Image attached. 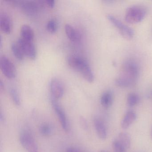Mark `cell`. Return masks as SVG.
Masks as SVG:
<instances>
[{"instance_id": "obj_1", "label": "cell", "mask_w": 152, "mask_h": 152, "mask_svg": "<svg viewBox=\"0 0 152 152\" xmlns=\"http://www.w3.org/2000/svg\"><path fill=\"white\" fill-rule=\"evenodd\" d=\"M121 76L115 81V84L121 88H129L137 83L140 74L137 63L133 59H128L124 63Z\"/></svg>"}, {"instance_id": "obj_2", "label": "cell", "mask_w": 152, "mask_h": 152, "mask_svg": "<svg viewBox=\"0 0 152 152\" xmlns=\"http://www.w3.org/2000/svg\"><path fill=\"white\" fill-rule=\"evenodd\" d=\"M146 14V10L144 7L140 6H132L126 10L125 20L129 23H137L144 19Z\"/></svg>"}, {"instance_id": "obj_3", "label": "cell", "mask_w": 152, "mask_h": 152, "mask_svg": "<svg viewBox=\"0 0 152 152\" xmlns=\"http://www.w3.org/2000/svg\"><path fill=\"white\" fill-rule=\"evenodd\" d=\"M107 18L110 23L120 32L125 39H131L134 36V31L131 28L124 24L121 21L111 15L107 16Z\"/></svg>"}, {"instance_id": "obj_4", "label": "cell", "mask_w": 152, "mask_h": 152, "mask_svg": "<svg viewBox=\"0 0 152 152\" xmlns=\"http://www.w3.org/2000/svg\"><path fill=\"white\" fill-rule=\"evenodd\" d=\"M22 146L28 152H38V146L32 134L27 131H23L19 137Z\"/></svg>"}, {"instance_id": "obj_5", "label": "cell", "mask_w": 152, "mask_h": 152, "mask_svg": "<svg viewBox=\"0 0 152 152\" xmlns=\"http://www.w3.org/2000/svg\"><path fill=\"white\" fill-rule=\"evenodd\" d=\"M50 99L52 107L58 117L62 128L65 131L68 132L69 130V122L64 109L58 104L57 99H55L51 96Z\"/></svg>"}, {"instance_id": "obj_6", "label": "cell", "mask_w": 152, "mask_h": 152, "mask_svg": "<svg viewBox=\"0 0 152 152\" xmlns=\"http://www.w3.org/2000/svg\"><path fill=\"white\" fill-rule=\"evenodd\" d=\"M0 67L3 74L10 79L15 78L16 69L14 64L10 59L5 56H1L0 58Z\"/></svg>"}, {"instance_id": "obj_7", "label": "cell", "mask_w": 152, "mask_h": 152, "mask_svg": "<svg viewBox=\"0 0 152 152\" xmlns=\"http://www.w3.org/2000/svg\"><path fill=\"white\" fill-rule=\"evenodd\" d=\"M17 43L22 49L24 55L32 59H34L36 56V50L33 42L25 40L19 38Z\"/></svg>"}, {"instance_id": "obj_8", "label": "cell", "mask_w": 152, "mask_h": 152, "mask_svg": "<svg viewBox=\"0 0 152 152\" xmlns=\"http://www.w3.org/2000/svg\"><path fill=\"white\" fill-rule=\"evenodd\" d=\"M51 96L56 99H59L64 94V87L62 83L57 78H53L50 82Z\"/></svg>"}, {"instance_id": "obj_9", "label": "cell", "mask_w": 152, "mask_h": 152, "mask_svg": "<svg viewBox=\"0 0 152 152\" xmlns=\"http://www.w3.org/2000/svg\"><path fill=\"white\" fill-rule=\"evenodd\" d=\"M68 64L72 68L79 71L81 73L88 63L79 56L71 55L67 58Z\"/></svg>"}, {"instance_id": "obj_10", "label": "cell", "mask_w": 152, "mask_h": 152, "mask_svg": "<svg viewBox=\"0 0 152 152\" xmlns=\"http://www.w3.org/2000/svg\"><path fill=\"white\" fill-rule=\"evenodd\" d=\"M20 7L26 14L30 15H36L39 7L38 3L32 1H23L20 3Z\"/></svg>"}, {"instance_id": "obj_11", "label": "cell", "mask_w": 152, "mask_h": 152, "mask_svg": "<svg viewBox=\"0 0 152 152\" xmlns=\"http://www.w3.org/2000/svg\"><path fill=\"white\" fill-rule=\"evenodd\" d=\"M137 114L132 110L128 111L124 116L121 121V126L123 129L129 128L137 119Z\"/></svg>"}, {"instance_id": "obj_12", "label": "cell", "mask_w": 152, "mask_h": 152, "mask_svg": "<svg viewBox=\"0 0 152 152\" xmlns=\"http://www.w3.org/2000/svg\"><path fill=\"white\" fill-rule=\"evenodd\" d=\"M94 126L97 134L99 139L104 140L107 137V132L105 126L102 121L98 118L94 120Z\"/></svg>"}, {"instance_id": "obj_13", "label": "cell", "mask_w": 152, "mask_h": 152, "mask_svg": "<svg viewBox=\"0 0 152 152\" xmlns=\"http://www.w3.org/2000/svg\"><path fill=\"white\" fill-rule=\"evenodd\" d=\"M65 30L67 37L72 41L78 42L80 40V34L78 31L71 24H66Z\"/></svg>"}, {"instance_id": "obj_14", "label": "cell", "mask_w": 152, "mask_h": 152, "mask_svg": "<svg viewBox=\"0 0 152 152\" xmlns=\"http://www.w3.org/2000/svg\"><path fill=\"white\" fill-rule=\"evenodd\" d=\"M20 34L22 39L33 42L34 38V32L32 28L28 25L24 24L21 26Z\"/></svg>"}, {"instance_id": "obj_15", "label": "cell", "mask_w": 152, "mask_h": 152, "mask_svg": "<svg viewBox=\"0 0 152 152\" xmlns=\"http://www.w3.org/2000/svg\"><path fill=\"white\" fill-rule=\"evenodd\" d=\"M0 27L1 31L8 34L11 32V23L9 17L6 14H2L0 16Z\"/></svg>"}, {"instance_id": "obj_16", "label": "cell", "mask_w": 152, "mask_h": 152, "mask_svg": "<svg viewBox=\"0 0 152 152\" xmlns=\"http://www.w3.org/2000/svg\"><path fill=\"white\" fill-rule=\"evenodd\" d=\"M113 97L112 92L110 91H105L100 98V103L103 107L106 108L110 107L113 104Z\"/></svg>"}, {"instance_id": "obj_17", "label": "cell", "mask_w": 152, "mask_h": 152, "mask_svg": "<svg viewBox=\"0 0 152 152\" xmlns=\"http://www.w3.org/2000/svg\"><path fill=\"white\" fill-rule=\"evenodd\" d=\"M117 140L126 148L129 149L131 145V139L128 133L125 132H121L118 135Z\"/></svg>"}, {"instance_id": "obj_18", "label": "cell", "mask_w": 152, "mask_h": 152, "mask_svg": "<svg viewBox=\"0 0 152 152\" xmlns=\"http://www.w3.org/2000/svg\"><path fill=\"white\" fill-rule=\"evenodd\" d=\"M39 131L42 136L49 137L53 133V129L50 124L43 123L40 126Z\"/></svg>"}, {"instance_id": "obj_19", "label": "cell", "mask_w": 152, "mask_h": 152, "mask_svg": "<svg viewBox=\"0 0 152 152\" xmlns=\"http://www.w3.org/2000/svg\"><path fill=\"white\" fill-rule=\"evenodd\" d=\"M11 49L14 56L17 59L23 60L24 54L17 42L12 43Z\"/></svg>"}, {"instance_id": "obj_20", "label": "cell", "mask_w": 152, "mask_h": 152, "mask_svg": "<svg viewBox=\"0 0 152 152\" xmlns=\"http://www.w3.org/2000/svg\"><path fill=\"white\" fill-rule=\"evenodd\" d=\"M139 100V97L135 93H129L127 96V104L129 107L135 106L137 104Z\"/></svg>"}, {"instance_id": "obj_21", "label": "cell", "mask_w": 152, "mask_h": 152, "mask_svg": "<svg viewBox=\"0 0 152 152\" xmlns=\"http://www.w3.org/2000/svg\"><path fill=\"white\" fill-rule=\"evenodd\" d=\"M10 95L12 100L16 105L19 106L21 104L20 96L17 90L15 88H11L10 90Z\"/></svg>"}, {"instance_id": "obj_22", "label": "cell", "mask_w": 152, "mask_h": 152, "mask_svg": "<svg viewBox=\"0 0 152 152\" xmlns=\"http://www.w3.org/2000/svg\"><path fill=\"white\" fill-rule=\"evenodd\" d=\"M57 28V23L55 19H50L48 22L47 23V28L50 32L54 33L56 31Z\"/></svg>"}, {"instance_id": "obj_23", "label": "cell", "mask_w": 152, "mask_h": 152, "mask_svg": "<svg viewBox=\"0 0 152 152\" xmlns=\"http://www.w3.org/2000/svg\"><path fill=\"white\" fill-rule=\"evenodd\" d=\"M113 148L114 152H126V149L120 143L117 139L113 142Z\"/></svg>"}, {"instance_id": "obj_24", "label": "cell", "mask_w": 152, "mask_h": 152, "mask_svg": "<svg viewBox=\"0 0 152 152\" xmlns=\"http://www.w3.org/2000/svg\"><path fill=\"white\" fill-rule=\"evenodd\" d=\"M80 124L84 130H87L88 129V124L86 119L83 117H81L80 119Z\"/></svg>"}, {"instance_id": "obj_25", "label": "cell", "mask_w": 152, "mask_h": 152, "mask_svg": "<svg viewBox=\"0 0 152 152\" xmlns=\"http://www.w3.org/2000/svg\"><path fill=\"white\" fill-rule=\"evenodd\" d=\"M46 2L50 7L53 8L55 6V1L54 0H48L46 1Z\"/></svg>"}, {"instance_id": "obj_26", "label": "cell", "mask_w": 152, "mask_h": 152, "mask_svg": "<svg viewBox=\"0 0 152 152\" xmlns=\"http://www.w3.org/2000/svg\"><path fill=\"white\" fill-rule=\"evenodd\" d=\"M66 152H81L80 150L75 148H69L66 150Z\"/></svg>"}, {"instance_id": "obj_27", "label": "cell", "mask_w": 152, "mask_h": 152, "mask_svg": "<svg viewBox=\"0 0 152 152\" xmlns=\"http://www.w3.org/2000/svg\"><path fill=\"white\" fill-rule=\"evenodd\" d=\"M6 118H5V115L3 113V112H1L0 113V121L1 123L5 122Z\"/></svg>"}, {"instance_id": "obj_28", "label": "cell", "mask_w": 152, "mask_h": 152, "mask_svg": "<svg viewBox=\"0 0 152 152\" xmlns=\"http://www.w3.org/2000/svg\"><path fill=\"white\" fill-rule=\"evenodd\" d=\"M0 88H1V90H3L4 88V84L1 81L0 82Z\"/></svg>"}, {"instance_id": "obj_29", "label": "cell", "mask_w": 152, "mask_h": 152, "mask_svg": "<svg viewBox=\"0 0 152 152\" xmlns=\"http://www.w3.org/2000/svg\"><path fill=\"white\" fill-rule=\"evenodd\" d=\"M99 152H107V151H105V150H101L99 151Z\"/></svg>"}, {"instance_id": "obj_30", "label": "cell", "mask_w": 152, "mask_h": 152, "mask_svg": "<svg viewBox=\"0 0 152 152\" xmlns=\"http://www.w3.org/2000/svg\"></svg>"}]
</instances>
